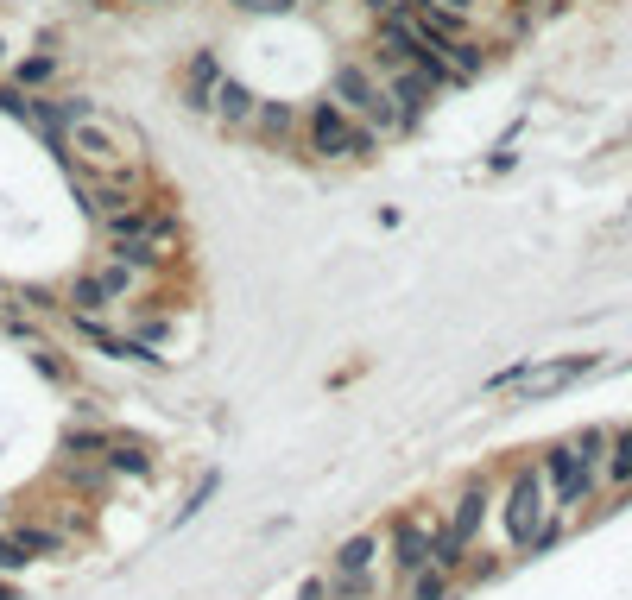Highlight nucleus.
Masks as SVG:
<instances>
[{"instance_id": "obj_23", "label": "nucleus", "mask_w": 632, "mask_h": 600, "mask_svg": "<svg viewBox=\"0 0 632 600\" xmlns=\"http://www.w3.org/2000/svg\"><path fill=\"white\" fill-rule=\"evenodd\" d=\"M234 7H241V13H291L298 0H234Z\"/></svg>"}, {"instance_id": "obj_29", "label": "nucleus", "mask_w": 632, "mask_h": 600, "mask_svg": "<svg viewBox=\"0 0 632 600\" xmlns=\"http://www.w3.org/2000/svg\"><path fill=\"white\" fill-rule=\"evenodd\" d=\"M0 57H7V45H0Z\"/></svg>"}, {"instance_id": "obj_11", "label": "nucleus", "mask_w": 632, "mask_h": 600, "mask_svg": "<svg viewBox=\"0 0 632 600\" xmlns=\"http://www.w3.org/2000/svg\"><path fill=\"white\" fill-rule=\"evenodd\" d=\"M601 474L614 480V487H632V430L607 436V462H601Z\"/></svg>"}, {"instance_id": "obj_7", "label": "nucleus", "mask_w": 632, "mask_h": 600, "mask_svg": "<svg viewBox=\"0 0 632 600\" xmlns=\"http://www.w3.org/2000/svg\"><path fill=\"white\" fill-rule=\"evenodd\" d=\"M215 89H222V64H215V51H196L190 70H184V108L215 114Z\"/></svg>"}, {"instance_id": "obj_6", "label": "nucleus", "mask_w": 632, "mask_h": 600, "mask_svg": "<svg viewBox=\"0 0 632 600\" xmlns=\"http://www.w3.org/2000/svg\"><path fill=\"white\" fill-rule=\"evenodd\" d=\"M335 102H342L348 114H373V108L386 102V89L373 83L367 64H342V70H335Z\"/></svg>"}, {"instance_id": "obj_31", "label": "nucleus", "mask_w": 632, "mask_h": 600, "mask_svg": "<svg viewBox=\"0 0 632 600\" xmlns=\"http://www.w3.org/2000/svg\"><path fill=\"white\" fill-rule=\"evenodd\" d=\"M140 7H146V0H140Z\"/></svg>"}, {"instance_id": "obj_25", "label": "nucleus", "mask_w": 632, "mask_h": 600, "mask_svg": "<svg viewBox=\"0 0 632 600\" xmlns=\"http://www.w3.org/2000/svg\"><path fill=\"white\" fill-rule=\"evenodd\" d=\"M298 600H329V582H304V594Z\"/></svg>"}, {"instance_id": "obj_28", "label": "nucleus", "mask_w": 632, "mask_h": 600, "mask_svg": "<svg viewBox=\"0 0 632 600\" xmlns=\"http://www.w3.org/2000/svg\"><path fill=\"white\" fill-rule=\"evenodd\" d=\"M0 329H7V316H0Z\"/></svg>"}, {"instance_id": "obj_18", "label": "nucleus", "mask_w": 632, "mask_h": 600, "mask_svg": "<svg viewBox=\"0 0 632 600\" xmlns=\"http://www.w3.org/2000/svg\"><path fill=\"white\" fill-rule=\"evenodd\" d=\"M108 462H114V474H146V449L140 443H108Z\"/></svg>"}, {"instance_id": "obj_19", "label": "nucleus", "mask_w": 632, "mask_h": 600, "mask_svg": "<svg viewBox=\"0 0 632 600\" xmlns=\"http://www.w3.org/2000/svg\"><path fill=\"white\" fill-rule=\"evenodd\" d=\"M411 7H424V13H443V19H462V26H468V19L481 13V0H411Z\"/></svg>"}, {"instance_id": "obj_4", "label": "nucleus", "mask_w": 632, "mask_h": 600, "mask_svg": "<svg viewBox=\"0 0 632 600\" xmlns=\"http://www.w3.org/2000/svg\"><path fill=\"white\" fill-rule=\"evenodd\" d=\"M595 360L588 354H576V360H544V367H512V373H500L493 386H506L512 398H550V392H563L569 379H582Z\"/></svg>"}, {"instance_id": "obj_8", "label": "nucleus", "mask_w": 632, "mask_h": 600, "mask_svg": "<svg viewBox=\"0 0 632 600\" xmlns=\"http://www.w3.org/2000/svg\"><path fill=\"white\" fill-rule=\"evenodd\" d=\"M392 563H399L405 575L430 569V563H437V537H424V525H411V518H405V525L392 531Z\"/></svg>"}, {"instance_id": "obj_22", "label": "nucleus", "mask_w": 632, "mask_h": 600, "mask_svg": "<svg viewBox=\"0 0 632 600\" xmlns=\"http://www.w3.org/2000/svg\"><path fill=\"white\" fill-rule=\"evenodd\" d=\"M13 544L26 550V556H45V550H57V531H19Z\"/></svg>"}, {"instance_id": "obj_2", "label": "nucleus", "mask_w": 632, "mask_h": 600, "mask_svg": "<svg viewBox=\"0 0 632 600\" xmlns=\"http://www.w3.org/2000/svg\"><path fill=\"white\" fill-rule=\"evenodd\" d=\"M557 499H550L544 487V468H519L512 474V493H506V537L519 550H544V544H557Z\"/></svg>"}, {"instance_id": "obj_20", "label": "nucleus", "mask_w": 632, "mask_h": 600, "mask_svg": "<svg viewBox=\"0 0 632 600\" xmlns=\"http://www.w3.org/2000/svg\"><path fill=\"white\" fill-rule=\"evenodd\" d=\"M215 487H222V474H203V480H196V493L184 499V512H177V518H196V512H203L209 499H215Z\"/></svg>"}, {"instance_id": "obj_15", "label": "nucleus", "mask_w": 632, "mask_h": 600, "mask_svg": "<svg viewBox=\"0 0 632 600\" xmlns=\"http://www.w3.org/2000/svg\"><path fill=\"white\" fill-rule=\"evenodd\" d=\"M411 600H456V588H449V569L443 563H430L411 575Z\"/></svg>"}, {"instance_id": "obj_9", "label": "nucleus", "mask_w": 632, "mask_h": 600, "mask_svg": "<svg viewBox=\"0 0 632 600\" xmlns=\"http://www.w3.org/2000/svg\"><path fill=\"white\" fill-rule=\"evenodd\" d=\"M215 114H222L228 127H247V120L260 114V95H253L247 83H234V76H222V89H215Z\"/></svg>"}, {"instance_id": "obj_3", "label": "nucleus", "mask_w": 632, "mask_h": 600, "mask_svg": "<svg viewBox=\"0 0 632 600\" xmlns=\"http://www.w3.org/2000/svg\"><path fill=\"white\" fill-rule=\"evenodd\" d=\"M380 133L367 120H354L342 102H316L310 108V152L316 158H373Z\"/></svg>"}, {"instance_id": "obj_17", "label": "nucleus", "mask_w": 632, "mask_h": 600, "mask_svg": "<svg viewBox=\"0 0 632 600\" xmlns=\"http://www.w3.org/2000/svg\"><path fill=\"white\" fill-rule=\"evenodd\" d=\"M95 278H102V285H108V297H127L133 285H140V272H133V266H121V259H108V266L95 272Z\"/></svg>"}, {"instance_id": "obj_10", "label": "nucleus", "mask_w": 632, "mask_h": 600, "mask_svg": "<svg viewBox=\"0 0 632 600\" xmlns=\"http://www.w3.org/2000/svg\"><path fill=\"white\" fill-rule=\"evenodd\" d=\"M373 556H380V537H373V531L348 537V544L335 550V575H373Z\"/></svg>"}, {"instance_id": "obj_16", "label": "nucleus", "mask_w": 632, "mask_h": 600, "mask_svg": "<svg viewBox=\"0 0 632 600\" xmlns=\"http://www.w3.org/2000/svg\"><path fill=\"white\" fill-rule=\"evenodd\" d=\"M51 76H57V64H51V57H26V64L13 70V89H45Z\"/></svg>"}, {"instance_id": "obj_27", "label": "nucleus", "mask_w": 632, "mask_h": 600, "mask_svg": "<svg viewBox=\"0 0 632 600\" xmlns=\"http://www.w3.org/2000/svg\"><path fill=\"white\" fill-rule=\"evenodd\" d=\"M0 600H13V588H0Z\"/></svg>"}, {"instance_id": "obj_5", "label": "nucleus", "mask_w": 632, "mask_h": 600, "mask_svg": "<svg viewBox=\"0 0 632 600\" xmlns=\"http://www.w3.org/2000/svg\"><path fill=\"white\" fill-rule=\"evenodd\" d=\"M386 95L399 102V114H405V120H418L430 102H437V76L418 70V64H399V70H386Z\"/></svg>"}, {"instance_id": "obj_24", "label": "nucleus", "mask_w": 632, "mask_h": 600, "mask_svg": "<svg viewBox=\"0 0 632 600\" xmlns=\"http://www.w3.org/2000/svg\"><path fill=\"white\" fill-rule=\"evenodd\" d=\"M32 360H38V367H45V373H51V379H64V360H57V354H51V348H38V354H32Z\"/></svg>"}, {"instance_id": "obj_14", "label": "nucleus", "mask_w": 632, "mask_h": 600, "mask_svg": "<svg viewBox=\"0 0 632 600\" xmlns=\"http://www.w3.org/2000/svg\"><path fill=\"white\" fill-rule=\"evenodd\" d=\"M70 304H76V316H95V310H108L114 297H108V285H102L95 272H83V278L70 285Z\"/></svg>"}, {"instance_id": "obj_26", "label": "nucleus", "mask_w": 632, "mask_h": 600, "mask_svg": "<svg viewBox=\"0 0 632 600\" xmlns=\"http://www.w3.org/2000/svg\"><path fill=\"white\" fill-rule=\"evenodd\" d=\"M367 7L380 13V19H392V13H399V0H367Z\"/></svg>"}, {"instance_id": "obj_21", "label": "nucleus", "mask_w": 632, "mask_h": 600, "mask_svg": "<svg viewBox=\"0 0 632 600\" xmlns=\"http://www.w3.org/2000/svg\"><path fill=\"white\" fill-rule=\"evenodd\" d=\"M329 594H342V600H361V594H373V575H335V582H329Z\"/></svg>"}, {"instance_id": "obj_12", "label": "nucleus", "mask_w": 632, "mask_h": 600, "mask_svg": "<svg viewBox=\"0 0 632 600\" xmlns=\"http://www.w3.org/2000/svg\"><path fill=\"white\" fill-rule=\"evenodd\" d=\"M114 259H121V266H133V272H152L158 259V240H146V234H127V240H114Z\"/></svg>"}, {"instance_id": "obj_13", "label": "nucleus", "mask_w": 632, "mask_h": 600, "mask_svg": "<svg viewBox=\"0 0 632 600\" xmlns=\"http://www.w3.org/2000/svg\"><path fill=\"white\" fill-rule=\"evenodd\" d=\"M253 127H260L266 139H291V133H298V108H285V102H260Z\"/></svg>"}, {"instance_id": "obj_1", "label": "nucleus", "mask_w": 632, "mask_h": 600, "mask_svg": "<svg viewBox=\"0 0 632 600\" xmlns=\"http://www.w3.org/2000/svg\"><path fill=\"white\" fill-rule=\"evenodd\" d=\"M601 455H607V436H601V430L576 436V443H557V449H544V487H550V499H557V512L582 506V499L595 493Z\"/></svg>"}, {"instance_id": "obj_30", "label": "nucleus", "mask_w": 632, "mask_h": 600, "mask_svg": "<svg viewBox=\"0 0 632 600\" xmlns=\"http://www.w3.org/2000/svg\"><path fill=\"white\" fill-rule=\"evenodd\" d=\"M519 7H525V0H519Z\"/></svg>"}]
</instances>
